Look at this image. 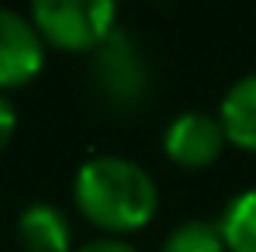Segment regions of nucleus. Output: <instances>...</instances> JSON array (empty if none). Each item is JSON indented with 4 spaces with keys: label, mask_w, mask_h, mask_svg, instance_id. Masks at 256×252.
Instances as JSON below:
<instances>
[{
    "label": "nucleus",
    "mask_w": 256,
    "mask_h": 252,
    "mask_svg": "<svg viewBox=\"0 0 256 252\" xmlns=\"http://www.w3.org/2000/svg\"><path fill=\"white\" fill-rule=\"evenodd\" d=\"M73 201L86 221L111 239L146 228L160 211V190L149 169L125 156H90L73 176Z\"/></svg>",
    "instance_id": "nucleus-1"
},
{
    "label": "nucleus",
    "mask_w": 256,
    "mask_h": 252,
    "mask_svg": "<svg viewBox=\"0 0 256 252\" xmlns=\"http://www.w3.org/2000/svg\"><path fill=\"white\" fill-rule=\"evenodd\" d=\"M73 252H138L132 242H125V239H111V235H104V239H94V242H86V246H80V249Z\"/></svg>",
    "instance_id": "nucleus-11"
},
{
    "label": "nucleus",
    "mask_w": 256,
    "mask_h": 252,
    "mask_svg": "<svg viewBox=\"0 0 256 252\" xmlns=\"http://www.w3.org/2000/svg\"><path fill=\"white\" fill-rule=\"evenodd\" d=\"M218 121L225 128V138L236 149L256 152V73L236 80L225 90L222 107H218Z\"/></svg>",
    "instance_id": "nucleus-7"
},
{
    "label": "nucleus",
    "mask_w": 256,
    "mask_h": 252,
    "mask_svg": "<svg viewBox=\"0 0 256 252\" xmlns=\"http://www.w3.org/2000/svg\"><path fill=\"white\" fill-rule=\"evenodd\" d=\"M32 24L42 42L62 52H97L118 31V3L111 0H35Z\"/></svg>",
    "instance_id": "nucleus-2"
},
{
    "label": "nucleus",
    "mask_w": 256,
    "mask_h": 252,
    "mask_svg": "<svg viewBox=\"0 0 256 252\" xmlns=\"http://www.w3.org/2000/svg\"><path fill=\"white\" fill-rule=\"evenodd\" d=\"M14 131H18V111H14L10 97L0 93V149L14 138Z\"/></svg>",
    "instance_id": "nucleus-10"
},
{
    "label": "nucleus",
    "mask_w": 256,
    "mask_h": 252,
    "mask_svg": "<svg viewBox=\"0 0 256 252\" xmlns=\"http://www.w3.org/2000/svg\"><path fill=\"white\" fill-rule=\"evenodd\" d=\"M45 66V42L32 17L0 7V93L32 83Z\"/></svg>",
    "instance_id": "nucleus-4"
},
{
    "label": "nucleus",
    "mask_w": 256,
    "mask_h": 252,
    "mask_svg": "<svg viewBox=\"0 0 256 252\" xmlns=\"http://www.w3.org/2000/svg\"><path fill=\"white\" fill-rule=\"evenodd\" d=\"M218 225L228 252H256V187L236 194L225 214L218 218Z\"/></svg>",
    "instance_id": "nucleus-8"
},
{
    "label": "nucleus",
    "mask_w": 256,
    "mask_h": 252,
    "mask_svg": "<svg viewBox=\"0 0 256 252\" xmlns=\"http://www.w3.org/2000/svg\"><path fill=\"white\" fill-rule=\"evenodd\" d=\"M160 252H228V249H225V235H222L218 221L190 218V221H180L163 239Z\"/></svg>",
    "instance_id": "nucleus-9"
},
{
    "label": "nucleus",
    "mask_w": 256,
    "mask_h": 252,
    "mask_svg": "<svg viewBox=\"0 0 256 252\" xmlns=\"http://www.w3.org/2000/svg\"><path fill=\"white\" fill-rule=\"evenodd\" d=\"M225 128L204 111H184L163 131V152L180 169H208L225 152Z\"/></svg>",
    "instance_id": "nucleus-5"
},
{
    "label": "nucleus",
    "mask_w": 256,
    "mask_h": 252,
    "mask_svg": "<svg viewBox=\"0 0 256 252\" xmlns=\"http://www.w3.org/2000/svg\"><path fill=\"white\" fill-rule=\"evenodd\" d=\"M18 242L24 252H73L70 218L56 204L35 201L18 218Z\"/></svg>",
    "instance_id": "nucleus-6"
},
{
    "label": "nucleus",
    "mask_w": 256,
    "mask_h": 252,
    "mask_svg": "<svg viewBox=\"0 0 256 252\" xmlns=\"http://www.w3.org/2000/svg\"><path fill=\"white\" fill-rule=\"evenodd\" d=\"M90 80L97 97L114 111H135L149 97V66L132 35L114 31L90 59Z\"/></svg>",
    "instance_id": "nucleus-3"
}]
</instances>
